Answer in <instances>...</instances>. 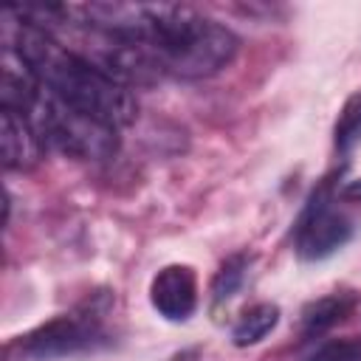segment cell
<instances>
[{
  "mask_svg": "<svg viewBox=\"0 0 361 361\" xmlns=\"http://www.w3.org/2000/svg\"><path fill=\"white\" fill-rule=\"evenodd\" d=\"M8 45L56 99L76 107L79 113L99 118L116 130L135 121L138 104L133 93L45 28L20 17L14 23V37Z\"/></svg>",
  "mask_w": 361,
  "mask_h": 361,
  "instance_id": "obj_1",
  "label": "cell"
},
{
  "mask_svg": "<svg viewBox=\"0 0 361 361\" xmlns=\"http://www.w3.org/2000/svg\"><path fill=\"white\" fill-rule=\"evenodd\" d=\"M161 73L180 79H203L220 73L240 48V39L226 25L200 17L180 3H152V20L144 42Z\"/></svg>",
  "mask_w": 361,
  "mask_h": 361,
  "instance_id": "obj_2",
  "label": "cell"
},
{
  "mask_svg": "<svg viewBox=\"0 0 361 361\" xmlns=\"http://www.w3.org/2000/svg\"><path fill=\"white\" fill-rule=\"evenodd\" d=\"M25 118L34 124L39 138H45L48 144H54L56 149L79 161H104L118 149L116 127L65 104L45 85L39 99L25 113Z\"/></svg>",
  "mask_w": 361,
  "mask_h": 361,
  "instance_id": "obj_3",
  "label": "cell"
},
{
  "mask_svg": "<svg viewBox=\"0 0 361 361\" xmlns=\"http://www.w3.org/2000/svg\"><path fill=\"white\" fill-rule=\"evenodd\" d=\"M104 341L102 330V316L96 310L85 313H71L51 319L39 324L37 330L14 338L6 347V358H20V361H51L62 355H76L85 350H93L96 344Z\"/></svg>",
  "mask_w": 361,
  "mask_h": 361,
  "instance_id": "obj_4",
  "label": "cell"
},
{
  "mask_svg": "<svg viewBox=\"0 0 361 361\" xmlns=\"http://www.w3.org/2000/svg\"><path fill=\"white\" fill-rule=\"evenodd\" d=\"M327 186L330 183H324L322 189L313 192V197L296 226V251L302 259H324V257L336 254L353 237V223H350V217H344L341 212H336L330 206Z\"/></svg>",
  "mask_w": 361,
  "mask_h": 361,
  "instance_id": "obj_5",
  "label": "cell"
},
{
  "mask_svg": "<svg viewBox=\"0 0 361 361\" xmlns=\"http://www.w3.org/2000/svg\"><path fill=\"white\" fill-rule=\"evenodd\" d=\"M149 302L169 322L189 319L195 313V305H197V279H195V271L189 265H166V268H161L152 276Z\"/></svg>",
  "mask_w": 361,
  "mask_h": 361,
  "instance_id": "obj_6",
  "label": "cell"
},
{
  "mask_svg": "<svg viewBox=\"0 0 361 361\" xmlns=\"http://www.w3.org/2000/svg\"><path fill=\"white\" fill-rule=\"evenodd\" d=\"M42 138L39 133L34 130V124L14 113V110H6L0 113V149H3V166L6 169H31L37 166L39 161V152H42Z\"/></svg>",
  "mask_w": 361,
  "mask_h": 361,
  "instance_id": "obj_7",
  "label": "cell"
},
{
  "mask_svg": "<svg viewBox=\"0 0 361 361\" xmlns=\"http://www.w3.org/2000/svg\"><path fill=\"white\" fill-rule=\"evenodd\" d=\"M355 299L350 293H330V296H322L316 302H310L305 310H302V333L305 336H319L330 327H336L338 322H344L353 310Z\"/></svg>",
  "mask_w": 361,
  "mask_h": 361,
  "instance_id": "obj_8",
  "label": "cell"
},
{
  "mask_svg": "<svg viewBox=\"0 0 361 361\" xmlns=\"http://www.w3.org/2000/svg\"><path fill=\"white\" fill-rule=\"evenodd\" d=\"M276 322H279V307H276V305H271V302L254 305V307H248V310L240 316V322H237L234 330H231V338H234L237 347L257 344V341H262V338L276 327Z\"/></svg>",
  "mask_w": 361,
  "mask_h": 361,
  "instance_id": "obj_9",
  "label": "cell"
},
{
  "mask_svg": "<svg viewBox=\"0 0 361 361\" xmlns=\"http://www.w3.org/2000/svg\"><path fill=\"white\" fill-rule=\"evenodd\" d=\"M243 276H245V257H243V254L228 257V259L220 265V271H217V276H214V282H212V296H214V302H217V305H220V302H228V299L240 290Z\"/></svg>",
  "mask_w": 361,
  "mask_h": 361,
  "instance_id": "obj_10",
  "label": "cell"
},
{
  "mask_svg": "<svg viewBox=\"0 0 361 361\" xmlns=\"http://www.w3.org/2000/svg\"><path fill=\"white\" fill-rule=\"evenodd\" d=\"M361 141V93L353 96L341 116H338V124H336V147L338 149H353L355 144Z\"/></svg>",
  "mask_w": 361,
  "mask_h": 361,
  "instance_id": "obj_11",
  "label": "cell"
},
{
  "mask_svg": "<svg viewBox=\"0 0 361 361\" xmlns=\"http://www.w3.org/2000/svg\"><path fill=\"white\" fill-rule=\"evenodd\" d=\"M307 361H361V338H336L307 355Z\"/></svg>",
  "mask_w": 361,
  "mask_h": 361,
  "instance_id": "obj_12",
  "label": "cell"
},
{
  "mask_svg": "<svg viewBox=\"0 0 361 361\" xmlns=\"http://www.w3.org/2000/svg\"><path fill=\"white\" fill-rule=\"evenodd\" d=\"M341 197L350 200V203H361V178H358V180H350V183L341 189Z\"/></svg>",
  "mask_w": 361,
  "mask_h": 361,
  "instance_id": "obj_13",
  "label": "cell"
},
{
  "mask_svg": "<svg viewBox=\"0 0 361 361\" xmlns=\"http://www.w3.org/2000/svg\"><path fill=\"white\" fill-rule=\"evenodd\" d=\"M169 361H200V350L197 347H189V350H180V353H175Z\"/></svg>",
  "mask_w": 361,
  "mask_h": 361,
  "instance_id": "obj_14",
  "label": "cell"
}]
</instances>
